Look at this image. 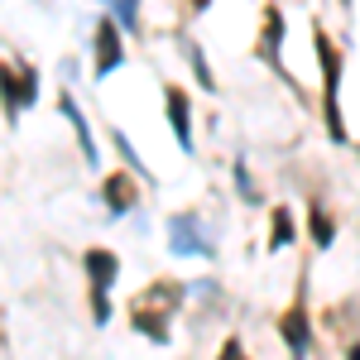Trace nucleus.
<instances>
[{
    "label": "nucleus",
    "mask_w": 360,
    "mask_h": 360,
    "mask_svg": "<svg viewBox=\"0 0 360 360\" xmlns=\"http://www.w3.org/2000/svg\"><path fill=\"white\" fill-rule=\"evenodd\" d=\"M58 72H63V86H72L82 68H77V58H63V63H58Z\"/></svg>",
    "instance_id": "19"
},
{
    "label": "nucleus",
    "mask_w": 360,
    "mask_h": 360,
    "mask_svg": "<svg viewBox=\"0 0 360 360\" xmlns=\"http://www.w3.org/2000/svg\"><path fill=\"white\" fill-rule=\"evenodd\" d=\"M278 341L288 346V356H312V346H317V336H312V317H307V293L298 288V298L283 307V317H278Z\"/></svg>",
    "instance_id": "6"
},
{
    "label": "nucleus",
    "mask_w": 360,
    "mask_h": 360,
    "mask_svg": "<svg viewBox=\"0 0 360 360\" xmlns=\"http://www.w3.org/2000/svg\"><path fill=\"white\" fill-rule=\"evenodd\" d=\"M91 53H96V63H91V77H96V82H106L115 68H125V29L115 25V15H101V20H96Z\"/></svg>",
    "instance_id": "5"
},
{
    "label": "nucleus",
    "mask_w": 360,
    "mask_h": 360,
    "mask_svg": "<svg viewBox=\"0 0 360 360\" xmlns=\"http://www.w3.org/2000/svg\"><path fill=\"white\" fill-rule=\"evenodd\" d=\"M346 356H351V360H360V341H351V346H346Z\"/></svg>",
    "instance_id": "22"
},
{
    "label": "nucleus",
    "mask_w": 360,
    "mask_h": 360,
    "mask_svg": "<svg viewBox=\"0 0 360 360\" xmlns=\"http://www.w3.org/2000/svg\"><path fill=\"white\" fill-rule=\"evenodd\" d=\"M312 44H317V68H322V115H327V135L332 144H346V120H341V49L322 25H312Z\"/></svg>",
    "instance_id": "1"
},
{
    "label": "nucleus",
    "mask_w": 360,
    "mask_h": 360,
    "mask_svg": "<svg viewBox=\"0 0 360 360\" xmlns=\"http://www.w3.org/2000/svg\"><path fill=\"white\" fill-rule=\"evenodd\" d=\"M106 15H115V25L125 29V34H135L139 29V0H111Z\"/></svg>",
    "instance_id": "17"
},
{
    "label": "nucleus",
    "mask_w": 360,
    "mask_h": 360,
    "mask_svg": "<svg viewBox=\"0 0 360 360\" xmlns=\"http://www.w3.org/2000/svg\"><path fill=\"white\" fill-rule=\"evenodd\" d=\"M183 63L193 68L197 86H202L207 96H217V91H221V86H217V72H212V63H207V53H202V44H197V39H188V44H183Z\"/></svg>",
    "instance_id": "14"
},
{
    "label": "nucleus",
    "mask_w": 360,
    "mask_h": 360,
    "mask_svg": "<svg viewBox=\"0 0 360 360\" xmlns=\"http://www.w3.org/2000/svg\"><path fill=\"white\" fill-rule=\"evenodd\" d=\"M168 255H178V259H217V240H212V231L207 221L197 217V212H173L168 217Z\"/></svg>",
    "instance_id": "4"
},
{
    "label": "nucleus",
    "mask_w": 360,
    "mask_h": 360,
    "mask_svg": "<svg viewBox=\"0 0 360 360\" xmlns=\"http://www.w3.org/2000/svg\"><path fill=\"white\" fill-rule=\"evenodd\" d=\"M293 240H298V221H293V207H288V202H278L274 212H269V240H264V245H269V255H278V250H288Z\"/></svg>",
    "instance_id": "12"
},
{
    "label": "nucleus",
    "mask_w": 360,
    "mask_h": 360,
    "mask_svg": "<svg viewBox=\"0 0 360 360\" xmlns=\"http://www.w3.org/2000/svg\"><path fill=\"white\" fill-rule=\"evenodd\" d=\"M188 298H221V283L217 278H197V283H188Z\"/></svg>",
    "instance_id": "18"
},
{
    "label": "nucleus",
    "mask_w": 360,
    "mask_h": 360,
    "mask_svg": "<svg viewBox=\"0 0 360 360\" xmlns=\"http://www.w3.org/2000/svg\"><path fill=\"white\" fill-rule=\"evenodd\" d=\"M283 39H288V20H283V5H264V25H259V44H255V58L264 68L283 72Z\"/></svg>",
    "instance_id": "7"
},
{
    "label": "nucleus",
    "mask_w": 360,
    "mask_h": 360,
    "mask_svg": "<svg viewBox=\"0 0 360 360\" xmlns=\"http://www.w3.org/2000/svg\"><path fill=\"white\" fill-rule=\"evenodd\" d=\"M341 5H346V10H351V5H356V0H341Z\"/></svg>",
    "instance_id": "23"
},
{
    "label": "nucleus",
    "mask_w": 360,
    "mask_h": 360,
    "mask_svg": "<svg viewBox=\"0 0 360 360\" xmlns=\"http://www.w3.org/2000/svg\"><path fill=\"white\" fill-rule=\"evenodd\" d=\"M212 10V0H188V15H207Z\"/></svg>",
    "instance_id": "21"
},
{
    "label": "nucleus",
    "mask_w": 360,
    "mask_h": 360,
    "mask_svg": "<svg viewBox=\"0 0 360 360\" xmlns=\"http://www.w3.org/2000/svg\"><path fill=\"white\" fill-rule=\"evenodd\" d=\"M231 183H236V193H240V202L245 207H259L264 197H259V188H255V178H250V164L245 159H231Z\"/></svg>",
    "instance_id": "16"
},
{
    "label": "nucleus",
    "mask_w": 360,
    "mask_h": 360,
    "mask_svg": "<svg viewBox=\"0 0 360 360\" xmlns=\"http://www.w3.org/2000/svg\"><path fill=\"white\" fill-rule=\"evenodd\" d=\"M307 236H312V245L317 250H332L336 245V217L327 212V202H307Z\"/></svg>",
    "instance_id": "13"
},
{
    "label": "nucleus",
    "mask_w": 360,
    "mask_h": 360,
    "mask_svg": "<svg viewBox=\"0 0 360 360\" xmlns=\"http://www.w3.org/2000/svg\"><path fill=\"white\" fill-rule=\"evenodd\" d=\"M130 327H135L144 341H154V346H168V341H173V327H168V312H164V307H154V312H149V303H135Z\"/></svg>",
    "instance_id": "11"
},
{
    "label": "nucleus",
    "mask_w": 360,
    "mask_h": 360,
    "mask_svg": "<svg viewBox=\"0 0 360 360\" xmlns=\"http://www.w3.org/2000/svg\"><path fill=\"white\" fill-rule=\"evenodd\" d=\"M39 91H44V77H39L34 63H25V58L0 63V106H5V120L10 125H20L25 111L39 106Z\"/></svg>",
    "instance_id": "3"
},
{
    "label": "nucleus",
    "mask_w": 360,
    "mask_h": 360,
    "mask_svg": "<svg viewBox=\"0 0 360 360\" xmlns=\"http://www.w3.org/2000/svg\"><path fill=\"white\" fill-rule=\"evenodd\" d=\"M101 202H106V217H111V221L130 217V212L139 207V173H130V168H115L111 178L101 183Z\"/></svg>",
    "instance_id": "9"
},
{
    "label": "nucleus",
    "mask_w": 360,
    "mask_h": 360,
    "mask_svg": "<svg viewBox=\"0 0 360 360\" xmlns=\"http://www.w3.org/2000/svg\"><path fill=\"white\" fill-rule=\"evenodd\" d=\"M221 356H226V360L245 356V341H240V336H226V341H221Z\"/></svg>",
    "instance_id": "20"
},
{
    "label": "nucleus",
    "mask_w": 360,
    "mask_h": 360,
    "mask_svg": "<svg viewBox=\"0 0 360 360\" xmlns=\"http://www.w3.org/2000/svg\"><path fill=\"white\" fill-rule=\"evenodd\" d=\"M82 274H86V293H91V322L96 327H111V288L120 278V255L115 250H101L91 245L82 250Z\"/></svg>",
    "instance_id": "2"
},
{
    "label": "nucleus",
    "mask_w": 360,
    "mask_h": 360,
    "mask_svg": "<svg viewBox=\"0 0 360 360\" xmlns=\"http://www.w3.org/2000/svg\"><path fill=\"white\" fill-rule=\"evenodd\" d=\"M164 111H168V130H173V144L183 154H193L197 139H193V101L183 86H164Z\"/></svg>",
    "instance_id": "10"
},
{
    "label": "nucleus",
    "mask_w": 360,
    "mask_h": 360,
    "mask_svg": "<svg viewBox=\"0 0 360 360\" xmlns=\"http://www.w3.org/2000/svg\"><path fill=\"white\" fill-rule=\"evenodd\" d=\"M58 115H63V120L72 125V135H77V144H82L86 168H101V144H96V135H91V120H86V111L77 106L72 86H63V91H58Z\"/></svg>",
    "instance_id": "8"
},
{
    "label": "nucleus",
    "mask_w": 360,
    "mask_h": 360,
    "mask_svg": "<svg viewBox=\"0 0 360 360\" xmlns=\"http://www.w3.org/2000/svg\"><path fill=\"white\" fill-rule=\"evenodd\" d=\"M111 144H115V154L125 159V168H130V173H139L144 183H154V173H149V164L139 159V149L130 144V135H125V130H115V125H111Z\"/></svg>",
    "instance_id": "15"
}]
</instances>
